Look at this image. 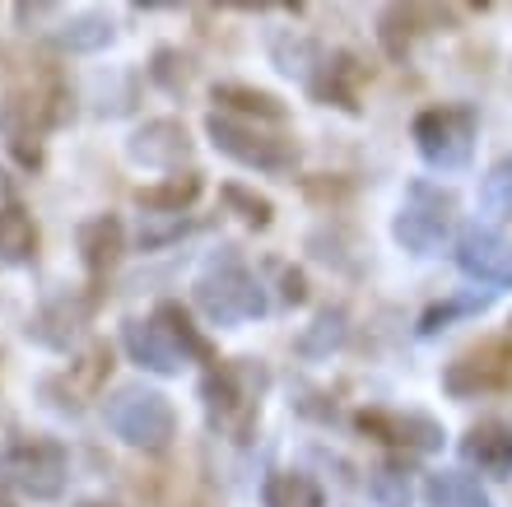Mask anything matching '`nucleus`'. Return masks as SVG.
<instances>
[{"mask_svg": "<svg viewBox=\"0 0 512 507\" xmlns=\"http://www.w3.org/2000/svg\"><path fill=\"white\" fill-rule=\"evenodd\" d=\"M70 117L61 70L24 52H0V135L24 168L42 163V135Z\"/></svg>", "mask_w": 512, "mask_h": 507, "instance_id": "f257e3e1", "label": "nucleus"}, {"mask_svg": "<svg viewBox=\"0 0 512 507\" xmlns=\"http://www.w3.org/2000/svg\"><path fill=\"white\" fill-rule=\"evenodd\" d=\"M196 307L215 326H243V321H256L266 312V289L256 280L247 261L238 252H219L210 266L196 275Z\"/></svg>", "mask_w": 512, "mask_h": 507, "instance_id": "f03ea898", "label": "nucleus"}, {"mask_svg": "<svg viewBox=\"0 0 512 507\" xmlns=\"http://www.w3.org/2000/svg\"><path fill=\"white\" fill-rule=\"evenodd\" d=\"M261 391H266V373L247 359H233V363H215L205 373L201 401L219 433H229L233 442H247L256 414H261Z\"/></svg>", "mask_w": 512, "mask_h": 507, "instance_id": "7ed1b4c3", "label": "nucleus"}, {"mask_svg": "<svg viewBox=\"0 0 512 507\" xmlns=\"http://www.w3.org/2000/svg\"><path fill=\"white\" fill-rule=\"evenodd\" d=\"M103 419L135 452H168L177 438V414L168 396L154 387H122L103 405Z\"/></svg>", "mask_w": 512, "mask_h": 507, "instance_id": "20e7f679", "label": "nucleus"}, {"mask_svg": "<svg viewBox=\"0 0 512 507\" xmlns=\"http://www.w3.org/2000/svg\"><path fill=\"white\" fill-rule=\"evenodd\" d=\"M452 219H457V196L419 177V182L405 187V201L391 219V238L401 242L405 252L433 256L452 233Z\"/></svg>", "mask_w": 512, "mask_h": 507, "instance_id": "39448f33", "label": "nucleus"}, {"mask_svg": "<svg viewBox=\"0 0 512 507\" xmlns=\"http://www.w3.org/2000/svg\"><path fill=\"white\" fill-rule=\"evenodd\" d=\"M205 135L219 154H229L233 163L256 168V173H289L298 163V145L280 131H266V126H252V121L224 117V112H210L205 117Z\"/></svg>", "mask_w": 512, "mask_h": 507, "instance_id": "423d86ee", "label": "nucleus"}, {"mask_svg": "<svg viewBox=\"0 0 512 507\" xmlns=\"http://www.w3.org/2000/svg\"><path fill=\"white\" fill-rule=\"evenodd\" d=\"M66 470L70 456L56 438H19L5 447L0 456V484H14L19 494L38 498V503H52V498L66 494Z\"/></svg>", "mask_w": 512, "mask_h": 507, "instance_id": "0eeeda50", "label": "nucleus"}, {"mask_svg": "<svg viewBox=\"0 0 512 507\" xmlns=\"http://www.w3.org/2000/svg\"><path fill=\"white\" fill-rule=\"evenodd\" d=\"M415 149L419 159L429 168H443V173H457L471 163V149H475V112L461 103H447V107H424L415 117Z\"/></svg>", "mask_w": 512, "mask_h": 507, "instance_id": "6e6552de", "label": "nucleus"}, {"mask_svg": "<svg viewBox=\"0 0 512 507\" xmlns=\"http://www.w3.org/2000/svg\"><path fill=\"white\" fill-rule=\"evenodd\" d=\"M443 391L457 401L489 396V391H512V340H485L466 349L443 368Z\"/></svg>", "mask_w": 512, "mask_h": 507, "instance_id": "1a4fd4ad", "label": "nucleus"}, {"mask_svg": "<svg viewBox=\"0 0 512 507\" xmlns=\"http://www.w3.org/2000/svg\"><path fill=\"white\" fill-rule=\"evenodd\" d=\"M457 266L461 275H471L489 289H512V242L494 228L471 224L457 238Z\"/></svg>", "mask_w": 512, "mask_h": 507, "instance_id": "9d476101", "label": "nucleus"}, {"mask_svg": "<svg viewBox=\"0 0 512 507\" xmlns=\"http://www.w3.org/2000/svg\"><path fill=\"white\" fill-rule=\"evenodd\" d=\"M359 433L387 442V447H405V452H438L443 447V424L429 414H396V410H359Z\"/></svg>", "mask_w": 512, "mask_h": 507, "instance_id": "9b49d317", "label": "nucleus"}, {"mask_svg": "<svg viewBox=\"0 0 512 507\" xmlns=\"http://www.w3.org/2000/svg\"><path fill=\"white\" fill-rule=\"evenodd\" d=\"M135 163H145V168H182L191 154V140H187V126L173 117H159V121H145L140 131L131 135V145H126Z\"/></svg>", "mask_w": 512, "mask_h": 507, "instance_id": "f8f14e48", "label": "nucleus"}, {"mask_svg": "<svg viewBox=\"0 0 512 507\" xmlns=\"http://www.w3.org/2000/svg\"><path fill=\"white\" fill-rule=\"evenodd\" d=\"M122 345H126V354H131V363H140L145 373H159V377H177L182 373V363H187V354L173 345V335L163 331L154 317L149 321H126Z\"/></svg>", "mask_w": 512, "mask_h": 507, "instance_id": "ddd939ff", "label": "nucleus"}, {"mask_svg": "<svg viewBox=\"0 0 512 507\" xmlns=\"http://www.w3.org/2000/svg\"><path fill=\"white\" fill-rule=\"evenodd\" d=\"M108 373H112V345H108V340H94L80 359L70 363L66 377H52L42 391H47V396H66V401H61V410H80L84 396H94V391L108 382Z\"/></svg>", "mask_w": 512, "mask_h": 507, "instance_id": "4468645a", "label": "nucleus"}, {"mask_svg": "<svg viewBox=\"0 0 512 507\" xmlns=\"http://www.w3.org/2000/svg\"><path fill=\"white\" fill-rule=\"evenodd\" d=\"M89 312H94V294L89 298L61 294V298H52L47 307H38V312L28 317V335L47 349H70V340L80 335V326L89 321Z\"/></svg>", "mask_w": 512, "mask_h": 507, "instance_id": "2eb2a0df", "label": "nucleus"}, {"mask_svg": "<svg viewBox=\"0 0 512 507\" xmlns=\"http://www.w3.org/2000/svg\"><path fill=\"white\" fill-rule=\"evenodd\" d=\"M368 70L359 66V56L350 52H336V56H322V66L312 70L308 89L322 103H336L340 112H359V80H364Z\"/></svg>", "mask_w": 512, "mask_h": 507, "instance_id": "dca6fc26", "label": "nucleus"}, {"mask_svg": "<svg viewBox=\"0 0 512 507\" xmlns=\"http://www.w3.org/2000/svg\"><path fill=\"white\" fill-rule=\"evenodd\" d=\"M461 456L480 466L485 475L494 480H508L512 475V428L499 424V419H485V424H475L466 438H461Z\"/></svg>", "mask_w": 512, "mask_h": 507, "instance_id": "f3484780", "label": "nucleus"}, {"mask_svg": "<svg viewBox=\"0 0 512 507\" xmlns=\"http://www.w3.org/2000/svg\"><path fill=\"white\" fill-rule=\"evenodd\" d=\"M215 98L224 107V117H238V121H252V126H280L289 112L275 94L266 89H252V84H215Z\"/></svg>", "mask_w": 512, "mask_h": 507, "instance_id": "a211bd4d", "label": "nucleus"}, {"mask_svg": "<svg viewBox=\"0 0 512 507\" xmlns=\"http://www.w3.org/2000/svg\"><path fill=\"white\" fill-rule=\"evenodd\" d=\"M80 256L94 280H103L117 266V256H122V224H117V214H98V219H89L80 228Z\"/></svg>", "mask_w": 512, "mask_h": 507, "instance_id": "6ab92c4d", "label": "nucleus"}, {"mask_svg": "<svg viewBox=\"0 0 512 507\" xmlns=\"http://www.w3.org/2000/svg\"><path fill=\"white\" fill-rule=\"evenodd\" d=\"M205 191V182H201V173H173L168 182H154V187H140L135 191V205L140 210H149V214H182V210H191L196 205V196Z\"/></svg>", "mask_w": 512, "mask_h": 507, "instance_id": "aec40b11", "label": "nucleus"}, {"mask_svg": "<svg viewBox=\"0 0 512 507\" xmlns=\"http://www.w3.org/2000/svg\"><path fill=\"white\" fill-rule=\"evenodd\" d=\"M424 503L429 507H494L489 494L480 489V480L466 475V470H433V475H424Z\"/></svg>", "mask_w": 512, "mask_h": 507, "instance_id": "412c9836", "label": "nucleus"}, {"mask_svg": "<svg viewBox=\"0 0 512 507\" xmlns=\"http://www.w3.org/2000/svg\"><path fill=\"white\" fill-rule=\"evenodd\" d=\"M38 256V224L19 205H0V266H28Z\"/></svg>", "mask_w": 512, "mask_h": 507, "instance_id": "4be33fe9", "label": "nucleus"}, {"mask_svg": "<svg viewBox=\"0 0 512 507\" xmlns=\"http://www.w3.org/2000/svg\"><path fill=\"white\" fill-rule=\"evenodd\" d=\"M419 33H424V10H415V5H387L378 14V42L391 61H405Z\"/></svg>", "mask_w": 512, "mask_h": 507, "instance_id": "5701e85b", "label": "nucleus"}, {"mask_svg": "<svg viewBox=\"0 0 512 507\" xmlns=\"http://www.w3.org/2000/svg\"><path fill=\"white\" fill-rule=\"evenodd\" d=\"M52 42L61 52H103L112 42V19L108 14H70L52 33Z\"/></svg>", "mask_w": 512, "mask_h": 507, "instance_id": "b1692460", "label": "nucleus"}, {"mask_svg": "<svg viewBox=\"0 0 512 507\" xmlns=\"http://www.w3.org/2000/svg\"><path fill=\"white\" fill-rule=\"evenodd\" d=\"M154 321H159L163 331L173 335V345L182 349L187 359H201V363H210V368L219 363V359H215V345H210V340H205V335L196 331V321H191L187 312H182V303H159Z\"/></svg>", "mask_w": 512, "mask_h": 507, "instance_id": "393cba45", "label": "nucleus"}, {"mask_svg": "<svg viewBox=\"0 0 512 507\" xmlns=\"http://www.w3.org/2000/svg\"><path fill=\"white\" fill-rule=\"evenodd\" d=\"M261 498H266V507H322V489H317L308 475H294V470L270 475Z\"/></svg>", "mask_w": 512, "mask_h": 507, "instance_id": "a878e982", "label": "nucleus"}, {"mask_svg": "<svg viewBox=\"0 0 512 507\" xmlns=\"http://www.w3.org/2000/svg\"><path fill=\"white\" fill-rule=\"evenodd\" d=\"M340 340H345V312H340V307H326V312H317V321H312L308 331L298 335V354L326 359Z\"/></svg>", "mask_w": 512, "mask_h": 507, "instance_id": "bb28decb", "label": "nucleus"}, {"mask_svg": "<svg viewBox=\"0 0 512 507\" xmlns=\"http://www.w3.org/2000/svg\"><path fill=\"white\" fill-rule=\"evenodd\" d=\"M480 205H485L489 214L512 219V154H508V159H499L485 173V182H480Z\"/></svg>", "mask_w": 512, "mask_h": 507, "instance_id": "cd10ccee", "label": "nucleus"}, {"mask_svg": "<svg viewBox=\"0 0 512 507\" xmlns=\"http://www.w3.org/2000/svg\"><path fill=\"white\" fill-rule=\"evenodd\" d=\"M275 61H280L284 75H298V80L308 84L312 80V66H322V52H317V42L308 38H280L275 42Z\"/></svg>", "mask_w": 512, "mask_h": 507, "instance_id": "c85d7f7f", "label": "nucleus"}, {"mask_svg": "<svg viewBox=\"0 0 512 507\" xmlns=\"http://www.w3.org/2000/svg\"><path fill=\"white\" fill-rule=\"evenodd\" d=\"M489 303V294H466V298H447V303H433L424 317H419V335H438L443 326H452L457 317H471V312H480V307Z\"/></svg>", "mask_w": 512, "mask_h": 507, "instance_id": "c756f323", "label": "nucleus"}, {"mask_svg": "<svg viewBox=\"0 0 512 507\" xmlns=\"http://www.w3.org/2000/svg\"><path fill=\"white\" fill-rule=\"evenodd\" d=\"M373 498L382 507H410V475H405L401 461H387V466L373 470Z\"/></svg>", "mask_w": 512, "mask_h": 507, "instance_id": "7c9ffc66", "label": "nucleus"}, {"mask_svg": "<svg viewBox=\"0 0 512 507\" xmlns=\"http://www.w3.org/2000/svg\"><path fill=\"white\" fill-rule=\"evenodd\" d=\"M224 201H229L233 210L243 214V219H247L252 228H266L270 219H275V205H270L266 196H256V191L238 187V182H229V187H224Z\"/></svg>", "mask_w": 512, "mask_h": 507, "instance_id": "2f4dec72", "label": "nucleus"}, {"mask_svg": "<svg viewBox=\"0 0 512 507\" xmlns=\"http://www.w3.org/2000/svg\"><path fill=\"white\" fill-rule=\"evenodd\" d=\"M149 75L163 84V89H187V80H191V61L182 52H173V47H163L159 56H154V66H149Z\"/></svg>", "mask_w": 512, "mask_h": 507, "instance_id": "473e14b6", "label": "nucleus"}, {"mask_svg": "<svg viewBox=\"0 0 512 507\" xmlns=\"http://www.w3.org/2000/svg\"><path fill=\"white\" fill-rule=\"evenodd\" d=\"M187 219L182 214H145V224H140V247H163V242H177L187 233Z\"/></svg>", "mask_w": 512, "mask_h": 507, "instance_id": "72a5a7b5", "label": "nucleus"}, {"mask_svg": "<svg viewBox=\"0 0 512 507\" xmlns=\"http://www.w3.org/2000/svg\"><path fill=\"white\" fill-rule=\"evenodd\" d=\"M280 294H284V303H303V298H308V280H303V275H298V270H289L284 266L280 270Z\"/></svg>", "mask_w": 512, "mask_h": 507, "instance_id": "f704fd0d", "label": "nucleus"}, {"mask_svg": "<svg viewBox=\"0 0 512 507\" xmlns=\"http://www.w3.org/2000/svg\"><path fill=\"white\" fill-rule=\"evenodd\" d=\"M0 507H14V498H10V489L0 484Z\"/></svg>", "mask_w": 512, "mask_h": 507, "instance_id": "c9c22d12", "label": "nucleus"}]
</instances>
